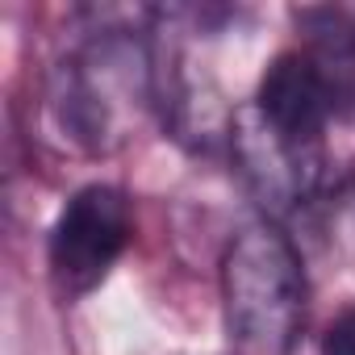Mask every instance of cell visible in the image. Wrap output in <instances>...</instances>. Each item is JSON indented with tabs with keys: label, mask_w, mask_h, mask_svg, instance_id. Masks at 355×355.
I'll use <instances>...</instances> for the list:
<instances>
[{
	"label": "cell",
	"mask_w": 355,
	"mask_h": 355,
	"mask_svg": "<svg viewBox=\"0 0 355 355\" xmlns=\"http://www.w3.org/2000/svg\"><path fill=\"white\" fill-rule=\"evenodd\" d=\"M146 96L150 63L142 42L125 30H105L71 63L59 67L55 113L63 117V130H71L76 142H84L88 150H109L125 138L121 130L130 117H138Z\"/></svg>",
	"instance_id": "7a4b0ae2"
},
{
	"label": "cell",
	"mask_w": 355,
	"mask_h": 355,
	"mask_svg": "<svg viewBox=\"0 0 355 355\" xmlns=\"http://www.w3.org/2000/svg\"><path fill=\"white\" fill-rule=\"evenodd\" d=\"M305 263L272 222L243 226L222 255L230 355H293L305 326Z\"/></svg>",
	"instance_id": "6da1fadb"
},
{
	"label": "cell",
	"mask_w": 355,
	"mask_h": 355,
	"mask_svg": "<svg viewBox=\"0 0 355 355\" xmlns=\"http://www.w3.org/2000/svg\"><path fill=\"white\" fill-rule=\"evenodd\" d=\"M251 105L284 142L322 146V134L334 117V84L313 55L288 51L272 59Z\"/></svg>",
	"instance_id": "5b68a950"
},
{
	"label": "cell",
	"mask_w": 355,
	"mask_h": 355,
	"mask_svg": "<svg viewBox=\"0 0 355 355\" xmlns=\"http://www.w3.org/2000/svg\"><path fill=\"white\" fill-rule=\"evenodd\" d=\"M230 146L239 155V167L247 175V184L255 189V197H263V205L272 209H293L301 205L322 175V146H297L284 142L255 105H243L234 113L230 125Z\"/></svg>",
	"instance_id": "277c9868"
},
{
	"label": "cell",
	"mask_w": 355,
	"mask_h": 355,
	"mask_svg": "<svg viewBox=\"0 0 355 355\" xmlns=\"http://www.w3.org/2000/svg\"><path fill=\"white\" fill-rule=\"evenodd\" d=\"M134 239L130 201L113 184H84L51 226V272L67 297L92 293Z\"/></svg>",
	"instance_id": "3957f363"
},
{
	"label": "cell",
	"mask_w": 355,
	"mask_h": 355,
	"mask_svg": "<svg viewBox=\"0 0 355 355\" xmlns=\"http://www.w3.org/2000/svg\"><path fill=\"white\" fill-rule=\"evenodd\" d=\"M322 355H355V309L338 313L322 334Z\"/></svg>",
	"instance_id": "8992f818"
}]
</instances>
